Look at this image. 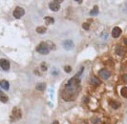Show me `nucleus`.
I'll use <instances>...</instances> for the list:
<instances>
[{
	"mask_svg": "<svg viewBox=\"0 0 127 124\" xmlns=\"http://www.w3.org/2000/svg\"><path fill=\"white\" fill-rule=\"evenodd\" d=\"M79 85H80V79L78 78V76H75L74 77H72L66 83V85H65V91H66V93H62L63 98L67 100L68 95H73V98H74L75 97L74 95H76V94L78 92Z\"/></svg>",
	"mask_w": 127,
	"mask_h": 124,
	"instance_id": "nucleus-1",
	"label": "nucleus"
},
{
	"mask_svg": "<svg viewBox=\"0 0 127 124\" xmlns=\"http://www.w3.org/2000/svg\"><path fill=\"white\" fill-rule=\"evenodd\" d=\"M36 52H38L40 55H48L50 52V48L46 42H41L36 47Z\"/></svg>",
	"mask_w": 127,
	"mask_h": 124,
	"instance_id": "nucleus-2",
	"label": "nucleus"
},
{
	"mask_svg": "<svg viewBox=\"0 0 127 124\" xmlns=\"http://www.w3.org/2000/svg\"><path fill=\"white\" fill-rule=\"evenodd\" d=\"M24 14H25V11H24L23 8H21V7H16L15 10L13 11V16L16 19L21 18Z\"/></svg>",
	"mask_w": 127,
	"mask_h": 124,
	"instance_id": "nucleus-3",
	"label": "nucleus"
},
{
	"mask_svg": "<svg viewBox=\"0 0 127 124\" xmlns=\"http://www.w3.org/2000/svg\"><path fill=\"white\" fill-rule=\"evenodd\" d=\"M0 67H1V69H2L3 71L7 72V71L10 70L11 65H10V62H9L7 59H5V58H1V59H0Z\"/></svg>",
	"mask_w": 127,
	"mask_h": 124,
	"instance_id": "nucleus-4",
	"label": "nucleus"
},
{
	"mask_svg": "<svg viewBox=\"0 0 127 124\" xmlns=\"http://www.w3.org/2000/svg\"><path fill=\"white\" fill-rule=\"evenodd\" d=\"M12 117H13V119H19L21 117V110L17 107L13 108L12 112Z\"/></svg>",
	"mask_w": 127,
	"mask_h": 124,
	"instance_id": "nucleus-5",
	"label": "nucleus"
},
{
	"mask_svg": "<svg viewBox=\"0 0 127 124\" xmlns=\"http://www.w3.org/2000/svg\"><path fill=\"white\" fill-rule=\"evenodd\" d=\"M121 34V29L119 27H115L113 30H112V36L114 38H117L119 37V35Z\"/></svg>",
	"mask_w": 127,
	"mask_h": 124,
	"instance_id": "nucleus-6",
	"label": "nucleus"
},
{
	"mask_svg": "<svg viewBox=\"0 0 127 124\" xmlns=\"http://www.w3.org/2000/svg\"><path fill=\"white\" fill-rule=\"evenodd\" d=\"M49 8L51 9V11H58L60 9V6H59V4L56 3V2H50L49 3Z\"/></svg>",
	"mask_w": 127,
	"mask_h": 124,
	"instance_id": "nucleus-7",
	"label": "nucleus"
},
{
	"mask_svg": "<svg viewBox=\"0 0 127 124\" xmlns=\"http://www.w3.org/2000/svg\"><path fill=\"white\" fill-rule=\"evenodd\" d=\"M74 42L72 41V40H65V41H63V47L66 49V50H71V49H73L74 48Z\"/></svg>",
	"mask_w": 127,
	"mask_h": 124,
	"instance_id": "nucleus-8",
	"label": "nucleus"
},
{
	"mask_svg": "<svg viewBox=\"0 0 127 124\" xmlns=\"http://www.w3.org/2000/svg\"><path fill=\"white\" fill-rule=\"evenodd\" d=\"M99 76H100L103 79H107L110 77L111 73H110L108 70H101V71L99 72Z\"/></svg>",
	"mask_w": 127,
	"mask_h": 124,
	"instance_id": "nucleus-9",
	"label": "nucleus"
},
{
	"mask_svg": "<svg viewBox=\"0 0 127 124\" xmlns=\"http://www.w3.org/2000/svg\"><path fill=\"white\" fill-rule=\"evenodd\" d=\"M0 87L5 91H8L10 89V83L7 80H0Z\"/></svg>",
	"mask_w": 127,
	"mask_h": 124,
	"instance_id": "nucleus-10",
	"label": "nucleus"
},
{
	"mask_svg": "<svg viewBox=\"0 0 127 124\" xmlns=\"http://www.w3.org/2000/svg\"><path fill=\"white\" fill-rule=\"evenodd\" d=\"M8 100H9V97L5 94H3L2 92H0V101L3 102V103H7Z\"/></svg>",
	"mask_w": 127,
	"mask_h": 124,
	"instance_id": "nucleus-11",
	"label": "nucleus"
},
{
	"mask_svg": "<svg viewBox=\"0 0 127 124\" xmlns=\"http://www.w3.org/2000/svg\"><path fill=\"white\" fill-rule=\"evenodd\" d=\"M47 31V29L45 27H43V26H39V27H37L36 28V33L39 34H45Z\"/></svg>",
	"mask_w": 127,
	"mask_h": 124,
	"instance_id": "nucleus-12",
	"label": "nucleus"
},
{
	"mask_svg": "<svg viewBox=\"0 0 127 124\" xmlns=\"http://www.w3.org/2000/svg\"><path fill=\"white\" fill-rule=\"evenodd\" d=\"M35 88H36V90L38 91H44L45 88H46V84L45 83H38Z\"/></svg>",
	"mask_w": 127,
	"mask_h": 124,
	"instance_id": "nucleus-13",
	"label": "nucleus"
},
{
	"mask_svg": "<svg viewBox=\"0 0 127 124\" xmlns=\"http://www.w3.org/2000/svg\"><path fill=\"white\" fill-rule=\"evenodd\" d=\"M98 6H95L94 9L90 11V15L95 16V15H98Z\"/></svg>",
	"mask_w": 127,
	"mask_h": 124,
	"instance_id": "nucleus-14",
	"label": "nucleus"
},
{
	"mask_svg": "<svg viewBox=\"0 0 127 124\" xmlns=\"http://www.w3.org/2000/svg\"><path fill=\"white\" fill-rule=\"evenodd\" d=\"M91 83H92L94 86H98L100 84V81L98 78H96V77H92L91 78Z\"/></svg>",
	"mask_w": 127,
	"mask_h": 124,
	"instance_id": "nucleus-15",
	"label": "nucleus"
},
{
	"mask_svg": "<svg viewBox=\"0 0 127 124\" xmlns=\"http://www.w3.org/2000/svg\"><path fill=\"white\" fill-rule=\"evenodd\" d=\"M45 21H46L47 25H49V24H53V23L55 22L54 18H53V17H50V16H46V17H45Z\"/></svg>",
	"mask_w": 127,
	"mask_h": 124,
	"instance_id": "nucleus-16",
	"label": "nucleus"
},
{
	"mask_svg": "<svg viewBox=\"0 0 127 124\" xmlns=\"http://www.w3.org/2000/svg\"><path fill=\"white\" fill-rule=\"evenodd\" d=\"M110 105H111L114 109H117V108L119 107V104H118L117 101H111L110 102Z\"/></svg>",
	"mask_w": 127,
	"mask_h": 124,
	"instance_id": "nucleus-17",
	"label": "nucleus"
},
{
	"mask_svg": "<svg viewBox=\"0 0 127 124\" xmlns=\"http://www.w3.org/2000/svg\"><path fill=\"white\" fill-rule=\"evenodd\" d=\"M126 90H127V87H123V88L121 89V95H122V96H123V97H126L127 96Z\"/></svg>",
	"mask_w": 127,
	"mask_h": 124,
	"instance_id": "nucleus-18",
	"label": "nucleus"
},
{
	"mask_svg": "<svg viewBox=\"0 0 127 124\" xmlns=\"http://www.w3.org/2000/svg\"><path fill=\"white\" fill-rule=\"evenodd\" d=\"M82 27H83V29H84V30H89V28H90V26H89V24H88V23H83Z\"/></svg>",
	"mask_w": 127,
	"mask_h": 124,
	"instance_id": "nucleus-19",
	"label": "nucleus"
},
{
	"mask_svg": "<svg viewBox=\"0 0 127 124\" xmlns=\"http://www.w3.org/2000/svg\"><path fill=\"white\" fill-rule=\"evenodd\" d=\"M64 70H65V72H66V73H71L72 68L70 67V66H65V67H64Z\"/></svg>",
	"mask_w": 127,
	"mask_h": 124,
	"instance_id": "nucleus-20",
	"label": "nucleus"
},
{
	"mask_svg": "<svg viewBox=\"0 0 127 124\" xmlns=\"http://www.w3.org/2000/svg\"><path fill=\"white\" fill-rule=\"evenodd\" d=\"M58 72H59V71H58L57 69H54V71H53V72H51V74H52L53 76H58Z\"/></svg>",
	"mask_w": 127,
	"mask_h": 124,
	"instance_id": "nucleus-21",
	"label": "nucleus"
},
{
	"mask_svg": "<svg viewBox=\"0 0 127 124\" xmlns=\"http://www.w3.org/2000/svg\"><path fill=\"white\" fill-rule=\"evenodd\" d=\"M122 78H123V81H126V75H124V76H122Z\"/></svg>",
	"mask_w": 127,
	"mask_h": 124,
	"instance_id": "nucleus-22",
	"label": "nucleus"
},
{
	"mask_svg": "<svg viewBox=\"0 0 127 124\" xmlns=\"http://www.w3.org/2000/svg\"><path fill=\"white\" fill-rule=\"evenodd\" d=\"M53 124H58V120H56V121H54V122H53Z\"/></svg>",
	"mask_w": 127,
	"mask_h": 124,
	"instance_id": "nucleus-23",
	"label": "nucleus"
}]
</instances>
